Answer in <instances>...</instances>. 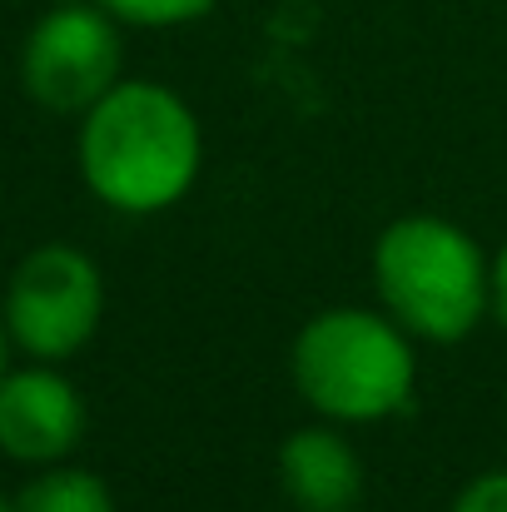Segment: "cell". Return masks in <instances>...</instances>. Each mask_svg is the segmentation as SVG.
I'll return each mask as SVG.
<instances>
[{
    "mask_svg": "<svg viewBox=\"0 0 507 512\" xmlns=\"http://www.w3.org/2000/svg\"><path fill=\"white\" fill-rule=\"evenodd\" d=\"M75 165L105 209L130 219L165 214L189 199L204 165L199 115L160 80H120L80 115Z\"/></svg>",
    "mask_w": 507,
    "mask_h": 512,
    "instance_id": "1",
    "label": "cell"
},
{
    "mask_svg": "<svg viewBox=\"0 0 507 512\" xmlns=\"http://www.w3.org/2000/svg\"><path fill=\"white\" fill-rule=\"evenodd\" d=\"M378 309L418 343H463L493 314V259L448 214H398L373 239Z\"/></svg>",
    "mask_w": 507,
    "mask_h": 512,
    "instance_id": "2",
    "label": "cell"
},
{
    "mask_svg": "<svg viewBox=\"0 0 507 512\" xmlns=\"http://www.w3.org/2000/svg\"><path fill=\"white\" fill-rule=\"evenodd\" d=\"M294 393L329 423H383L413 408L418 353L383 309L338 304L289 343Z\"/></svg>",
    "mask_w": 507,
    "mask_h": 512,
    "instance_id": "3",
    "label": "cell"
},
{
    "mask_svg": "<svg viewBox=\"0 0 507 512\" xmlns=\"http://www.w3.org/2000/svg\"><path fill=\"white\" fill-rule=\"evenodd\" d=\"M0 314L25 358L65 363L85 353L105 324V274L75 244H35L10 269Z\"/></svg>",
    "mask_w": 507,
    "mask_h": 512,
    "instance_id": "4",
    "label": "cell"
},
{
    "mask_svg": "<svg viewBox=\"0 0 507 512\" xmlns=\"http://www.w3.org/2000/svg\"><path fill=\"white\" fill-rule=\"evenodd\" d=\"M125 35L120 20L100 0L50 5L20 45V85L45 115L80 120L100 95H110L125 75Z\"/></svg>",
    "mask_w": 507,
    "mask_h": 512,
    "instance_id": "5",
    "label": "cell"
},
{
    "mask_svg": "<svg viewBox=\"0 0 507 512\" xmlns=\"http://www.w3.org/2000/svg\"><path fill=\"white\" fill-rule=\"evenodd\" d=\"M90 428V408L80 388L60 373V363L10 368L0 378V453L25 468L65 463Z\"/></svg>",
    "mask_w": 507,
    "mask_h": 512,
    "instance_id": "6",
    "label": "cell"
},
{
    "mask_svg": "<svg viewBox=\"0 0 507 512\" xmlns=\"http://www.w3.org/2000/svg\"><path fill=\"white\" fill-rule=\"evenodd\" d=\"M279 488L299 512H353L363 498V458L334 423L294 428L279 443Z\"/></svg>",
    "mask_w": 507,
    "mask_h": 512,
    "instance_id": "7",
    "label": "cell"
},
{
    "mask_svg": "<svg viewBox=\"0 0 507 512\" xmlns=\"http://www.w3.org/2000/svg\"><path fill=\"white\" fill-rule=\"evenodd\" d=\"M15 512H115V493L90 468L50 463L35 468V478L15 493Z\"/></svg>",
    "mask_w": 507,
    "mask_h": 512,
    "instance_id": "8",
    "label": "cell"
},
{
    "mask_svg": "<svg viewBox=\"0 0 507 512\" xmlns=\"http://www.w3.org/2000/svg\"><path fill=\"white\" fill-rule=\"evenodd\" d=\"M120 25H135V30H179V25H194L204 20L219 0H100Z\"/></svg>",
    "mask_w": 507,
    "mask_h": 512,
    "instance_id": "9",
    "label": "cell"
},
{
    "mask_svg": "<svg viewBox=\"0 0 507 512\" xmlns=\"http://www.w3.org/2000/svg\"><path fill=\"white\" fill-rule=\"evenodd\" d=\"M448 512H507V468L478 473L473 483H463Z\"/></svg>",
    "mask_w": 507,
    "mask_h": 512,
    "instance_id": "10",
    "label": "cell"
},
{
    "mask_svg": "<svg viewBox=\"0 0 507 512\" xmlns=\"http://www.w3.org/2000/svg\"><path fill=\"white\" fill-rule=\"evenodd\" d=\"M493 314H498V324L507 329V239L498 244V254H493Z\"/></svg>",
    "mask_w": 507,
    "mask_h": 512,
    "instance_id": "11",
    "label": "cell"
},
{
    "mask_svg": "<svg viewBox=\"0 0 507 512\" xmlns=\"http://www.w3.org/2000/svg\"><path fill=\"white\" fill-rule=\"evenodd\" d=\"M10 348H15V343H10V329H5V314H0V378L10 373Z\"/></svg>",
    "mask_w": 507,
    "mask_h": 512,
    "instance_id": "12",
    "label": "cell"
},
{
    "mask_svg": "<svg viewBox=\"0 0 507 512\" xmlns=\"http://www.w3.org/2000/svg\"><path fill=\"white\" fill-rule=\"evenodd\" d=\"M0 512H15V498H5V493H0Z\"/></svg>",
    "mask_w": 507,
    "mask_h": 512,
    "instance_id": "13",
    "label": "cell"
},
{
    "mask_svg": "<svg viewBox=\"0 0 507 512\" xmlns=\"http://www.w3.org/2000/svg\"><path fill=\"white\" fill-rule=\"evenodd\" d=\"M50 5H75V0H50Z\"/></svg>",
    "mask_w": 507,
    "mask_h": 512,
    "instance_id": "14",
    "label": "cell"
}]
</instances>
